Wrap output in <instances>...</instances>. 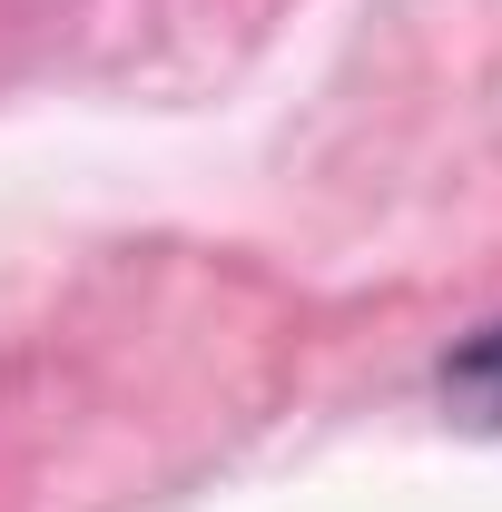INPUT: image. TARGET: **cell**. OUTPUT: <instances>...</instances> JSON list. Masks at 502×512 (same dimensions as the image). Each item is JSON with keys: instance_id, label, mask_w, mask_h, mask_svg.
Returning a JSON list of instances; mask_svg holds the SVG:
<instances>
[{"instance_id": "cell-1", "label": "cell", "mask_w": 502, "mask_h": 512, "mask_svg": "<svg viewBox=\"0 0 502 512\" xmlns=\"http://www.w3.org/2000/svg\"><path fill=\"white\" fill-rule=\"evenodd\" d=\"M443 414H453L463 434H502V325L463 335V345L443 355Z\"/></svg>"}]
</instances>
